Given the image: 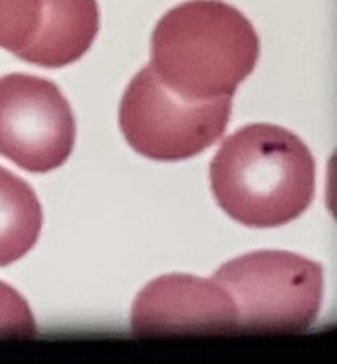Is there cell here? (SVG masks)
<instances>
[{"mask_svg": "<svg viewBox=\"0 0 337 364\" xmlns=\"http://www.w3.org/2000/svg\"><path fill=\"white\" fill-rule=\"evenodd\" d=\"M35 320L27 301L9 284L0 283V336H32Z\"/></svg>", "mask_w": 337, "mask_h": 364, "instance_id": "30bf717a", "label": "cell"}, {"mask_svg": "<svg viewBox=\"0 0 337 364\" xmlns=\"http://www.w3.org/2000/svg\"><path fill=\"white\" fill-rule=\"evenodd\" d=\"M220 208L250 228H275L298 219L314 199L316 162L287 128L255 123L226 139L209 166Z\"/></svg>", "mask_w": 337, "mask_h": 364, "instance_id": "6da1fadb", "label": "cell"}, {"mask_svg": "<svg viewBox=\"0 0 337 364\" xmlns=\"http://www.w3.org/2000/svg\"><path fill=\"white\" fill-rule=\"evenodd\" d=\"M45 0H0V48L20 55L41 27Z\"/></svg>", "mask_w": 337, "mask_h": 364, "instance_id": "9c48e42d", "label": "cell"}, {"mask_svg": "<svg viewBox=\"0 0 337 364\" xmlns=\"http://www.w3.org/2000/svg\"><path fill=\"white\" fill-rule=\"evenodd\" d=\"M259 57L254 25L222 0L172 7L151 36V63L163 85L195 102L233 98Z\"/></svg>", "mask_w": 337, "mask_h": 364, "instance_id": "7a4b0ae2", "label": "cell"}, {"mask_svg": "<svg viewBox=\"0 0 337 364\" xmlns=\"http://www.w3.org/2000/svg\"><path fill=\"white\" fill-rule=\"evenodd\" d=\"M213 279L233 299L238 329L298 333L318 318L321 265L294 252H248L223 263Z\"/></svg>", "mask_w": 337, "mask_h": 364, "instance_id": "3957f363", "label": "cell"}, {"mask_svg": "<svg viewBox=\"0 0 337 364\" xmlns=\"http://www.w3.org/2000/svg\"><path fill=\"white\" fill-rule=\"evenodd\" d=\"M74 137V116L53 82L0 77V155L31 173H48L70 159Z\"/></svg>", "mask_w": 337, "mask_h": 364, "instance_id": "5b68a950", "label": "cell"}, {"mask_svg": "<svg viewBox=\"0 0 337 364\" xmlns=\"http://www.w3.org/2000/svg\"><path fill=\"white\" fill-rule=\"evenodd\" d=\"M43 210L31 185L0 167V267L23 258L38 242Z\"/></svg>", "mask_w": 337, "mask_h": 364, "instance_id": "ba28073f", "label": "cell"}, {"mask_svg": "<svg viewBox=\"0 0 337 364\" xmlns=\"http://www.w3.org/2000/svg\"><path fill=\"white\" fill-rule=\"evenodd\" d=\"M99 31L96 0H45L41 27L20 59L45 68H62L80 59Z\"/></svg>", "mask_w": 337, "mask_h": 364, "instance_id": "52a82bcc", "label": "cell"}, {"mask_svg": "<svg viewBox=\"0 0 337 364\" xmlns=\"http://www.w3.org/2000/svg\"><path fill=\"white\" fill-rule=\"evenodd\" d=\"M131 329L145 333L238 329V313L226 288L215 279L169 274L137 295Z\"/></svg>", "mask_w": 337, "mask_h": 364, "instance_id": "8992f818", "label": "cell"}, {"mask_svg": "<svg viewBox=\"0 0 337 364\" xmlns=\"http://www.w3.org/2000/svg\"><path fill=\"white\" fill-rule=\"evenodd\" d=\"M231 98L195 102L170 91L151 66L131 78L119 107L128 144L151 160L176 162L199 155L226 132Z\"/></svg>", "mask_w": 337, "mask_h": 364, "instance_id": "277c9868", "label": "cell"}]
</instances>
